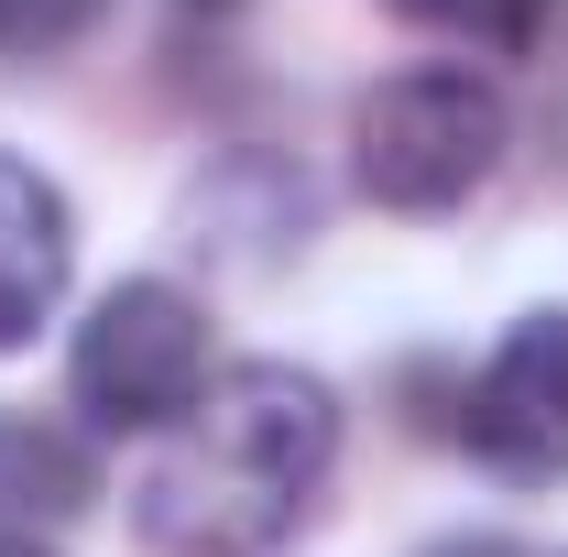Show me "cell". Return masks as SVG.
Returning a JSON list of instances; mask_svg holds the SVG:
<instances>
[{"mask_svg": "<svg viewBox=\"0 0 568 557\" xmlns=\"http://www.w3.org/2000/svg\"><path fill=\"white\" fill-rule=\"evenodd\" d=\"M67 263H77V230H67V198L44 164L0 153V350L44 340L55 295H67Z\"/></svg>", "mask_w": 568, "mask_h": 557, "instance_id": "obj_5", "label": "cell"}, {"mask_svg": "<svg viewBox=\"0 0 568 557\" xmlns=\"http://www.w3.org/2000/svg\"><path fill=\"white\" fill-rule=\"evenodd\" d=\"M0 557H44V547H22V536H11V547H0Z\"/></svg>", "mask_w": 568, "mask_h": 557, "instance_id": "obj_8", "label": "cell"}, {"mask_svg": "<svg viewBox=\"0 0 568 557\" xmlns=\"http://www.w3.org/2000/svg\"><path fill=\"white\" fill-rule=\"evenodd\" d=\"M470 448L514 470V482H558L568 470V306L514 317V340L493 350V372L470 383Z\"/></svg>", "mask_w": 568, "mask_h": 557, "instance_id": "obj_4", "label": "cell"}, {"mask_svg": "<svg viewBox=\"0 0 568 557\" xmlns=\"http://www.w3.org/2000/svg\"><path fill=\"white\" fill-rule=\"evenodd\" d=\"M339 459V405L317 372L284 361H230L209 394L186 448L153 459L142 482V536L164 557H263L306 514V492Z\"/></svg>", "mask_w": 568, "mask_h": 557, "instance_id": "obj_1", "label": "cell"}, {"mask_svg": "<svg viewBox=\"0 0 568 557\" xmlns=\"http://www.w3.org/2000/svg\"><path fill=\"white\" fill-rule=\"evenodd\" d=\"M197 11H230V0H197Z\"/></svg>", "mask_w": 568, "mask_h": 557, "instance_id": "obj_9", "label": "cell"}, {"mask_svg": "<svg viewBox=\"0 0 568 557\" xmlns=\"http://www.w3.org/2000/svg\"><path fill=\"white\" fill-rule=\"evenodd\" d=\"M383 11H405L426 33H459V44H493V55H525L558 0H383Z\"/></svg>", "mask_w": 568, "mask_h": 557, "instance_id": "obj_6", "label": "cell"}, {"mask_svg": "<svg viewBox=\"0 0 568 557\" xmlns=\"http://www.w3.org/2000/svg\"><path fill=\"white\" fill-rule=\"evenodd\" d=\"M503 142H514V110H503L493 77L416 67V77H383V88L361 99L351 164H361V198L426 219V209H459V198L503 164Z\"/></svg>", "mask_w": 568, "mask_h": 557, "instance_id": "obj_2", "label": "cell"}, {"mask_svg": "<svg viewBox=\"0 0 568 557\" xmlns=\"http://www.w3.org/2000/svg\"><path fill=\"white\" fill-rule=\"evenodd\" d=\"M110 0H0V55H67L99 33Z\"/></svg>", "mask_w": 568, "mask_h": 557, "instance_id": "obj_7", "label": "cell"}, {"mask_svg": "<svg viewBox=\"0 0 568 557\" xmlns=\"http://www.w3.org/2000/svg\"><path fill=\"white\" fill-rule=\"evenodd\" d=\"M67 383H77V416L110 426V437H142V426L197 416V394L219 383V372H209V317H197V295L164 284V274L110 284V295L77 317Z\"/></svg>", "mask_w": 568, "mask_h": 557, "instance_id": "obj_3", "label": "cell"}]
</instances>
